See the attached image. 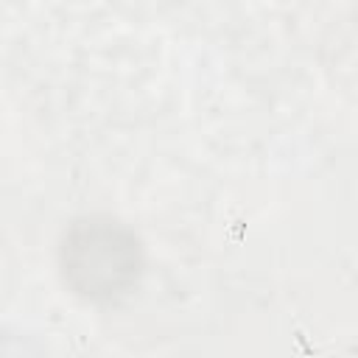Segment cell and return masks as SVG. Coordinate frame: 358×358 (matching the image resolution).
I'll use <instances>...</instances> for the list:
<instances>
[{"mask_svg":"<svg viewBox=\"0 0 358 358\" xmlns=\"http://www.w3.org/2000/svg\"><path fill=\"white\" fill-rule=\"evenodd\" d=\"M134 268V241L112 224L76 227L64 243V271L84 294L117 291Z\"/></svg>","mask_w":358,"mask_h":358,"instance_id":"cell-1","label":"cell"}]
</instances>
